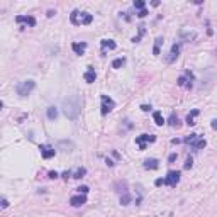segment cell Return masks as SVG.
I'll list each match as a JSON object with an SVG mask.
<instances>
[{"label":"cell","instance_id":"cell-1","mask_svg":"<svg viewBox=\"0 0 217 217\" xmlns=\"http://www.w3.org/2000/svg\"><path fill=\"white\" fill-rule=\"evenodd\" d=\"M61 107H63L64 115H66L68 119H71V121H75V119H78V115H80V112H82L80 97L78 95L66 97V99H63V102H61Z\"/></svg>","mask_w":217,"mask_h":217},{"label":"cell","instance_id":"cell-2","mask_svg":"<svg viewBox=\"0 0 217 217\" xmlns=\"http://www.w3.org/2000/svg\"><path fill=\"white\" fill-rule=\"evenodd\" d=\"M34 86H36V82L26 80V82H22V83H19V85H17V93H19L20 97H27L29 93L34 90Z\"/></svg>","mask_w":217,"mask_h":217},{"label":"cell","instance_id":"cell-3","mask_svg":"<svg viewBox=\"0 0 217 217\" xmlns=\"http://www.w3.org/2000/svg\"><path fill=\"white\" fill-rule=\"evenodd\" d=\"M115 107V102L110 99V97H107V95H102V114L105 115L108 114V112L112 110V108Z\"/></svg>","mask_w":217,"mask_h":217},{"label":"cell","instance_id":"cell-4","mask_svg":"<svg viewBox=\"0 0 217 217\" xmlns=\"http://www.w3.org/2000/svg\"><path fill=\"white\" fill-rule=\"evenodd\" d=\"M178 182H180V171H168V175L165 178V185L175 187Z\"/></svg>","mask_w":217,"mask_h":217},{"label":"cell","instance_id":"cell-5","mask_svg":"<svg viewBox=\"0 0 217 217\" xmlns=\"http://www.w3.org/2000/svg\"><path fill=\"white\" fill-rule=\"evenodd\" d=\"M156 139L154 136H149V134H143V136H139V137H136V143L139 144V148L141 149H146V143L149 141V143H153V141Z\"/></svg>","mask_w":217,"mask_h":217},{"label":"cell","instance_id":"cell-6","mask_svg":"<svg viewBox=\"0 0 217 217\" xmlns=\"http://www.w3.org/2000/svg\"><path fill=\"white\" fill-rule=\"evenodd\" d=\"M85 202H86V197H85V195H82V193L80 195H73V197L70 198V204L73 205V207H82Z\"/></svg>","mask_w":217,"mask_h":217},{"label":"cell","instance_id":"cell-7","mask_svg":"<svg viewBox=\"0 0 217 217\" xmlns=\"http://www.w3.org/2000/svg\"><path fill=\"white\" fill-rule=\"evenodd\" d=\"M16 20L19 24H29V26H36V19L31 16H17Z\"/></svg>","mask_w":217,"mask_h":217},{"label":"cell","instance_id":"cell-8","mask_svg":"<svg viewBox=\"0 0 217 217\" xmlns=\"http://www.w3.org/2000/svg\"><path fill=\"white\" fill-rule=\"evenodd\" d=\"M178 53H180V46L178 44H173L171 46V51H170V56L166 58V61H168V63H173V61L178 58Z\"/></svg>","mask_w":217,"mask_h":217},{"label":"cell","instance_id":"cell-9","mask_svg":"<svg viewBox=\"0 0 217 217\" xmlns=\"http://www.w3.org/2000/svg\"><path fill=\"white\" fill-rule=\"evenodd\" d=\"M41 154H42L44 160H49V158H53L54 154H56V149H53V148H49V146H42L41 148Z\"/></svg>","mask_w":217,"mask_h":217},{"label":"cell","instance_id":"cell-10","mask_svg":"<svg viewBox=\"0 0 217 217\" xmlns=\"http://www.w3.org/2000/svg\"><path fill=\"white\" fill-rule=\"evenodd\" d=\"M71 48H73V51L77 54H83V51L86 49V44H85V42H73Z\"/></svg>","mask_w":217,"mask_h":217},{"label":"cell","instance_id":"cell-11","mask_svg":"<svg viewBox=\"0 0 217 217\" xmlns=\"http://www.w3.org/2000/svg\"><path fill=\"white\" fill-rule=\"evenodd\" d=\"M83 78H85L86 83H93V82H95V78H97V75H95V71H93V70H88L85 75H83Z\"/></svg>","mask_w":217,"mask_h":217},{"label":"cell","instance_id":"cell-12","mask_svg":"<svg viewBox=\"0 0 217 217\" xmlns=\"http://www.w3.org/2000/svg\"><path fill=\"white\" fill-rule=\"evenodd\" d=\"M197 115H198V110H197V108H195V110H192L190 114L187 115V124H188V126H193V124H195V117H197Z\"/></svg>","mask_w":217,"mask_h":217},{"label":"cell","instance_id":"cell-13","mask_svg":"<svg viewBox=\"0 0 217 217\" xmlns=\"http://www.w3.org/2000/svg\"><path fill=\"white\" fill-rule=\"evenodd\" d=\"M115 46H117V44H115L112 39H104V41H102V48L104 49H115Z\"/></svg>","mask_w":217,"mask_h":217},{"label":"cell","instance_id":"cell-14","mask_svg":"<svg viewBox=\"0 0 217 217\" xmlns=\"http://www.w3.org/2000/svg\"><path fill=\"white\" fill-rule=\"evenodd\" d=\"M144 168H148V170H156L158 168V161L156 160H146L144 161Z\"/></svg>","mask_w":217,"mask_h":217},{"label":"cell","instance_id":"cell-15","mask_svg":"<svg viewBox=\"0 0 217 217\" xmlns=\"http://www.w3.org/2000/svg\"><path fill=\"white\" fill-rule=\"evenodd\" d=\"M153 119H154V122H156L158 126H163V122H165V119H163L161 112H154V114H153Z\"/></svg>","mask_w":217,"mask_h":217},{"label":"cell","instance_id":"cell-16","mask_svg":"<svg viewBox=\"0 0 217 217\" xmlns=\"http://www.w3.org/2000/svg\"><path fill=\"white\" fill-rule=\"evenodd\" d=\"M161 44H163V38H158V39H156V42H154V48H153V53H154V54H160Z\"/></svg>","mask_w":217,"mask_h":217},{"label":"cell","instance_id":"cell-17","mask_svg":"<svg viewBox=\"0 0 217 217\" xmlns=\"http://www.w3.org/2000/svg\"><path fill=\"white\" fill-rule=\"evenodd\" d=\"M92 20H93V17L90 16V14H85V12L82 14V24H85V26H86V24H90Z\"/></svg>","mask_w":217,"mask_h":217},{"label":"cell","instance_id":"cell-18","mask_svg":"<svg viewBox=\"0 0 217 217\" xmlns=\"http://www.w3.org/2000/svg\"><path fill=\"white\" fill-rule=\"evenodd\" d=\"M197 141H198V136H197V134H190V136L185 139V143H187V144H192V146H193V144L197 143Z\"/></svg>","mask_w":217,"mask_h":217},{"label":"cell","instance_id":"cell-19","mask_svg":"<svg viewBox=\"0 0 217 217\" xmlns=\"http://www.w3.org/2000/svg\"><path fill=\"white\" fill-rule=\"evenodd\" d=\"M124 63H126V60H124V58H117V60H114V61H112V66H114V68H121Z\"/></svg>","mask_w":217,"mask_h":217},{"label":"cell","instance_id":"cell-20","mask_svg":"<svg viewBox=\"0 0 217 217\" xmlns=\"http://www.w3.org/2000/svg\"><path fill=\"white\" fill-rule=\"evenodd\" d=\"M48 117L51 119V121H53V119H56V117H58V110H56L54 107H49V108H48Z\"/></svg>","mask_w":217,"mask_h":217},{"label":"cell","instance_id":"cell-21","mask_svg":"<svg viewBox=\"0 0 217 217\" xmlns=\"http://www.w3.org/2000/svg\"><path fill=\"white\" fill-rule=\"evenodd\" d=\"M86 173V170L85 168H78V170H75V173H73V178H82L83 175Z\"/></svg>","mask_w":217,"mask_h":217},{"label":"cell","instance_id":"cell-22","mask_svg":"<svg viewBox=\"0 0 217 217\" xmlns=\"http://www.w3.org/2000/svg\"><path fill=\"white\" fill-rule=\"evenodd\" d=\"M78 16H82L78 10H73V14H71V22L73 24H80V20H78Z\"/></svg>","mask_w":217,"mask_h":217},{"label":"cell","instance_id":"cell-23","mask_svg":"<svg viewBox=\"0 0 217 217\" xmlns=\"http://www.w3.org/2000/svg\"><path fill=\"white\" fill-rule=\"evenodd\" d=\"M170 126H171V127H176V126H178V117H176L175 114H171V117H170Z\"/></svg>","mask_w":217,"mask_h":217},{"label":"cell","instance_id":"cell-24","mask_svg":"<svg viewBox=\"0 0 217 217\" xmlns=\"http://www.w3.org/2000/svg\"><path fill=\"white\" fill-rule=\"evenodd\" d=\"M205 144H207V143H205V139H198L197 143L193 144V148H197V149H202V148H205Z\"/></svg>","mask_w":217,"mask_h":217},{"label":"cell","instance_id":"cell-25","mask_svg":"<svg viewBox=\"0 0 217 217\" xmlns=\"http://www.w3.org/2000/svg\"><path fill=\"white\" fill-rule=\"evenodd\" d=\"M129 200H131V197H129L127 193H126L124 197H121V204H122V205H127V204H129Z\"/></svg>","mask_w":217,"mask_h":217},{"label":"cell","instance_id":"cell-26","mask_svg":"<svg viewBox=\"0 0 217 217\" xmlns=\"http://www.w3.org/2000/svg\"><path fill=\"white\" fill-rule=\"evenodd\" d=\"M134 7H136V9H141V10H143V9H144V2H143V0H137V2H134Z\"/></svg>","mask_w":217,"mask_h":217},{"label":"cell","instance_id":"cell-27","mask_svg":"<svg viewBox=\"0 0 217 217\" xmlns=\"http://www.w3.org/2000/svg\"><path fill=\"white\" fill-rule=\"evenodd\" d=\"M78 190H80V193H82V195H86V193H88V187H80Z\"/></svg>","mask_w":217,"mask_h":217},{"label":"cell","instance_id":"cell-28","mask_svg":"<svg viewBox=\"0 0 217 217\" xmlns=\"http://www.w3.org/2000/svg\"><path fill=\"white\" fill-rule=\"evenodd\" d=\"M192 163H193V161H192V158H188V160L185 161V168H187V170L192 168Z\"/></svg>","mask_w":217,"mask_h":217},{"label":"cell","instance_id":"cell-29","mask_svg":"<svg viewBox=\"0 0 217 217\" xmlns=\"http://www.w3.org/2000/svg\"><path fill=\"white\" fill-rule=\"evenodd\" d=\"M137 16H139V17H146V16H148V10H146V9L139 10V14H137Z\"/></svg>","mask_w":217,"mask_h":217},{"label":"cell","instance_id":"cell-30","mask_svg":"<svg viewBox=\"0 0 217 217\" xmlns=\"http://www.w3.org/2000/svg\"><path fill=\"white\" fill-rule=\"evenodd\" d=\"M9 207V202H7V198H2V209H7Z\"/></svg>","mask_w":217,"mask_h":217},{"label":"cell","instance_id":"cell-31","mask_svg":"<svg viewBox=\"0 0 217 217\" xmlns=\"http://www.w3.org/2000/svg\"><path fill=\"white\" fill-rule=\"evenodd\" d=\"M175 160H176V154H170L168 161H170V163H173V161H175Z\"/></svg>","mask_w":217,"mask_h":217},{"label":"cell","instance_id":"cell-32","mask_svg":"<svg viewBox=\"0 0 217 217\" xmlns=\"http://www.w3.org/2000/svg\"><path fill=\"white\" fill-rule=\"evenodd\" d=\"M68 176H71V173H70V171H64V173H63V178L68 180Z\"/></svg>","mask_w":217,"mask_h":217},{"label":"cell","instance_id":"cell-33","mask_svg":"<svg viewBox=\"0 0 217 217\" xmlns=\"http://www.w3.org/2000/svg\"><path fill=\"white\" fill-rule=\"evenodd\" d=\"M212 129H215V131H217V119L212 121Z\"/></svg>","mask_w":217,"mask_h":217},{"label":"cell","instance_id":"cell-34","mask_svg":"<svg viewBox=\"0 0 217 217\" xmlns=\"http://www.w3.org/2000/svg\"><path fill=\"white\" fill-rule=\"evenodd\" d=\"M56 176H58L56 171H51V173H49V178H56Z\"/></svg>","mask_w":217,"mask_h":217},{"label":"cell","instance_id":"cell-35","mask_svg":"<svg viewBox=\"0 0 217 217\" xmlns=\"http://www.w3.org/2000/svg\"><path fill=\"white\" fill-rule=\"evenodd\" d=\"M141 108H143V110H144V112H148V110H149V108H151V107H149V105H143V107H141Z\"/></svg>","mask_w":217,"mask_h":217}]
</instances>
